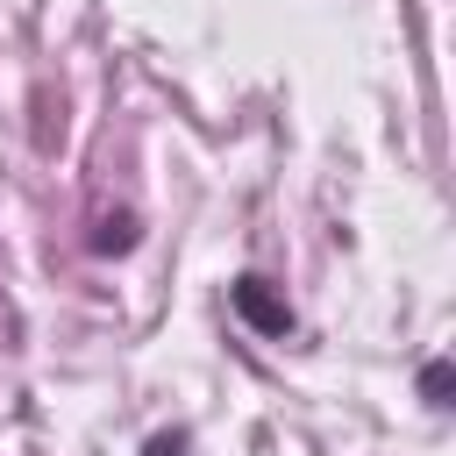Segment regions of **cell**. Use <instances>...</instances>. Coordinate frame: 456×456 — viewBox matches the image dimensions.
<instances>
[{"label": "cell", "mask_w": 456, "mask_h": 456, "mask_svg": "<svg viewBox=\"0 0 456 456\" xmlns=\"http://www.w3.org/2000/svg\"><path fill=\"white\" fill-rule=\"evenodd\" d=\"M228 306H235L256 335H271V342H285V335H292V306H285V299L271 292V278H256V271H242V278L228 285Z\"/></svg>", "instance_id": "cell-1"}, {"label": "cell", "mask_w": 456, "mask_h": 456, "mask_svg": "<svg viewBox=\"0 0 456 456\" xmlns=\"http://www.w3.org/2000/svg\"><path fill=\"white\" fill-rule=\"evenodd\" d=\"M449 392H456V370L435 356V363L420 370V399H428V406H449Z\"/></svg>", "instance_id": "cell-2"}, {"label": "cell", "mask_w": 456, "mask_h": 456, "mask_svg": "<svg viewBox=\"0 0 456 456\" xmlns=\"http://www.w3.org/2000/svg\"><path fill=\"white\" fill-rule=\"evenodd\" d=\"M93 249H135V221H128V214H114V221H100V235H93Z\"/></svg>", "instance_id": "cell-3"}, {"label": "cell", "mask_w": 456, "mask_h": 456, "mask_svg": "<svg viewBox=\"0 0 456 456\" xmlns=\"http://www.w3.org/2000/svg\"><path fill=\"white\" fill-rule=\"evenodd\" d=\"M142 456H185V435H157V442H150Z\"/></svg>", "instance_id": "cell-4"}]
</instances>
